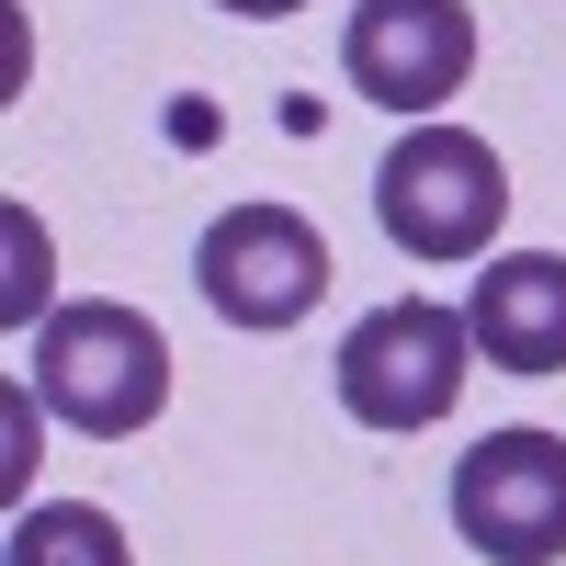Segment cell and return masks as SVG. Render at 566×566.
Wrapping results in <instances>:
<instances>
[{"mask_svg": "<svg viewBox=\"0 0 566 566\" xmlns=\"http://www.w3.org/2000/svg\"><path fill=\"white\" fill-rule=\"evenodd\" d=\"M216 12H250V23H283V12H306V0H216Z\"/></svg>", "mask_w": 566, "mask_h": 566, "instance_id": "9c48e42d", "label": "cell"}, {"mask_svg": "<svg viewBox=\"0 0 566 566\" xmlns=\"http://www.w3.org/2000/svg\"><path fill=\"white\" fill-rule=\"evenodd\" d=\"M476 328H464V306H431V295H397L352 317L340 340V408L363 419V431H442V419L464 408V374H476Z\"/></svg>", "mask_w": 566, "mask_h": 566, "instance_id": "3957f363", "label": "cell"}, {"mask_svg": "<svg viewBox=\"0 0 566 566\" xmlns=\"http://www.w3.org/2000/svg\"><path fill=\"white\" fill-rule=\"evenodd\" d=\"M193 283L227 328H295L328 295V239L295 205H227L193 250Z\"/></svg>", "mask_w": 566, "mask_h": 566, "instance_id": "277c9868", "label": "cell"}, {"mask_svg": "<svg viewBox=\"0 0 566 566\" xmlns=\"http://www.w3.org/2000/svg\"><path fill=\"white\" fill-rule=\"evenodd\" d=\"M340 69H352L363 103L431 125L453 91L476 80V12H464V0H352Z\"/></svg>", "mask_w": 566, "mask_h": 566, "instance_id": "8992f818", "label": "cell"}, {"mask_svg": "<svg viewBox=\"0 0 566 566\" xmlns=\"http://www.w3.org/2000/svg\"><path fill=\"white\" fill-rule=\"evenodd\" d=\"M464 328L499 374H566V250H488Z\"/></svg>", "mask_w": 566, "mask_h": 566, "instance_id": "52a82bcc", "label": "cell"}, {"mask_svg": "<svg viewBox=\"0 0 566 566\" xmlns=\"http://www.w3.org/2000/svg\"><path fill=\"white\" fill-rule=\"evenodd\" d=\"M453 533L488 566H555L566 555V442L555 431H488L453 464Z\"/></svg>", "mask_w": 566, "mask_h": 566, "instance_id": "5b68a950", "label": "cell"}, {"mask_svg": "<svg viewBox=\"0 0 566 566\" xmlns=\"http://www.w3.org/2000/svg\"><path fill=\"white\" fill-rule=\"evenodd\" d=\"M499 216H510V170L476 125H408L386 170H374V227L408 250V261H488L499 250Z\"/></svg>", "mask_w": 566, "mask_h": 566, "instance_id": "7a4b0ae2", "label": "cell"}, {"mask_svg": "<svg viewBox=\"0 0 566 566\" xmlns=\"http://www.w3.org/2000/svg\"><path fill=\"white\" fill-rule=\"evenodd\" d=\"M0 566H136V555H125V522H114L103 499H45V510L12 522Z\"/></svg>", "mask_w": 566, "mask_h": 566, "instance_id": "ba28073f", "label": "cell"}, {"mask_svg": "<svg viewBox=\"0 0 566 566\" xmlns=\"http://www.w3.org/2000/svg\"><path fill=\"white\" fill-rule=\"evenodd\" d=\"M23 386L91 442H136L148 419L170 408V340L159 317H136L114 295H80L57 317H34V352H23Z\"/></svg>", "mask_w": 566, "mask_h": 566, "instance_id": "6da1fadb", "label": "cell"}]
</instances>
